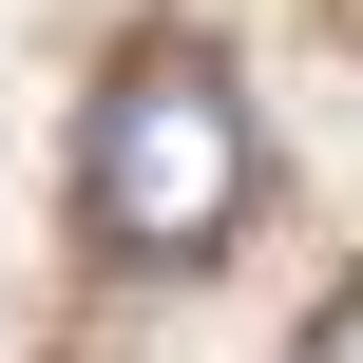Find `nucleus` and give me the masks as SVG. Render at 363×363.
I'll list each match as a JSON object with an SVG mask.
<instances>
[{
  "label": "nucleus",
  "mask_w": 363,
  "mask_h": 363,
  "mask_svg": "<svg viewBox=\"0 0 363 363\" xmlns=\"http://www.w3.org/2000/svg\"><path fill=\"white\" fill-rule=\"evenodd\" d=\"M249 191H268V134H249L230 57L134 38V57L96 77V134H77V211H96V249H115V268H211V249L249 230Z\"/></svg>",
  "instance_id": "1"
},
{
  "label": "nucleus",
  "mask_w": 363,
  "mask_h": 363,
  "mask_svg": "<svg viewBox=\"0 0 363 363\" xmlns=\"http://www.w3.org/2000/svg\"><path fill=\"white\" fill-rule=\"evenodd\" d=\"M287 363H363V287H345V306H325V325H306Z\"/></svg>",
  "instance_id": "2"
}]
</instances>
